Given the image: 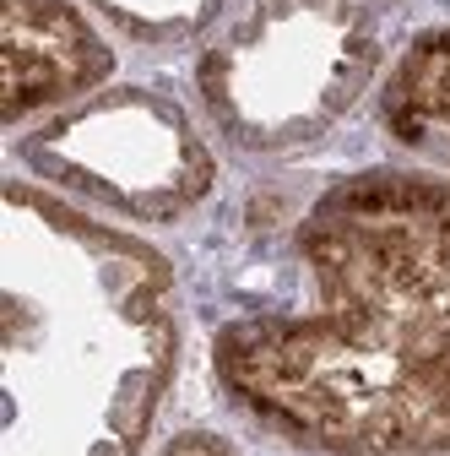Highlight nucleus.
<instances>
[{
	"label": "nucleus",
	"instance_id": "nucleus-5",
	"mask_svg": "<svg viewBox=\"0 0 450 456\" xmlns=\"http://www.w3.org/2000/svg\"><path fill=\"white\" fill-rule=\"evenodd\" d=\"M115 54L71 0H6V126L92 93Z\"/></svg>",
	"mask_w": 450,
	"mask_h": 456
},
{
	"label": "nucleus",
	"instance_id": "nucleus-8",
	"mask_svg": "<svg viewBox=\"0 0 450 456\" xmlns=\"http://www.w3.org/2000/svg\"><path fill=\"white\" fill-rule=\"evenodd\" d=\"M163 456H239V451L222 440V435H201V429H196V435H180Z\"/></svg>",
	"mask_w": 450,
	"mask_h": 456
},
{
	"label": "nucleus",
	"instance_id": "nucleus-3",
	"mask_svg": "<svg viewBox=\"0 0 450 456\" xmlns=\"http://www.w3.org/2000/svg\"><path fill=\"white\" fill-rule=\"evenodd\" d=\"M397 0H250L222 28L196 87L229 142L288 152L331 131L369 87Z\"/></svg>",
	"mask_w": 450,
	"mask_h": 456
},
{
	"label": "nucleus",
	"instance_id": "nucleus-6",
	"mask_svg": "<svg viewBox=\"0 0 450 456\" xmlns=\"http://www.w3.org/2000/svg\"><path fill=\"white\" fill-rule=\"evenodd\" d=\"M385 136L450 180V28L418 33L380 93Z\"/></svg>",
	"mask_w": 450,
	"mask_h": 456
},
{
	"label": "nucleus",
	"instance_id": "nucleus-2",
	"mask_svg": "<svg viewBox=\"0 0 450 456\" xmlns=\"http://www.w3.org/2000/svg\"><path fill=\"white\" fill-rule=\"evenodd\" d=\"M0 456H136L180 359L168 261L28 180L6 185Z\"/></svg>",
	"mask_w": 450,
	"mask_h": 456
},
{
	"label": "nucleus",
	"instance_id": "nucleus-1",
	"mask_svg": "<svg viewBox=\"0 0 450 456\" xmlns=\"http://www.w3.org/2000/svg\"><path fill=\"white\" fill-rule=\"evenodd\" d=\"M309 299L212 342L234 403L320 456H450V180L374 168L299 223Z\"/></svg>",
	"mask_w": 450,
	"mask_h": 456
},
{
	"label": "nucleus",
	"instance_id": "nucleus-4",
	"mask_svg": "<svg viewBox=\"0 0 450 456\" xmlns=\"http://www.w3.org/2000/svg\"><path fill=\"white\" fill-rule=\"evenodd\" d=\"M44 180L131 217H180L212 191V152L157 93H108L54 114L17 147Z\"/></svg>",
	"mask_w": 450,
	"mask_h": 456
},
{
	"label": "nucleus",
	"instance_id": "nucleus-7",
	"mask_svg": "<svg viewBox=\"0 0 450 456\" xmlns=\"http://www.w3.org/2000/svg\"><path fill=\"white\" fill-rule=\"evenodd\" d=\"M87 6L136 44H174L201 33L222 12V0H87Z\"/></svg>",
	"mask_w": 450,
	"mask_h": 456
}]
</instances>
